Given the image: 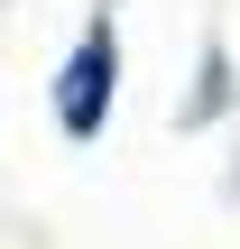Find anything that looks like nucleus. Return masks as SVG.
Masks as SVG:
<instances>
[{"mask_svg": "<svg viewBox=\"0 0 240 249\" xmlns=\"http://www.w3.org/2000/svg\"><path fill=\"white\" fill-rule=\"evenodd\" d=\"M111 37L92 28L83 46H74V65H65V83H55V120H65V139H102V120H111Z\"/></svg>", "mask_w": 240, "mask_h": 249, "instance_id": "nucleus-1", "label": "nucleus"}]
</instances>
